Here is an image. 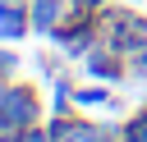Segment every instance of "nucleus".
<instances>
[{
	"label": "nucleus",
	"mask_w": 147,
	"mask_h": 142,
	"mask_svg": "<svg viewBox=\"0 0 147 142\" xmlns=\"http://www.w3.org/2000/svg\"><path fill=\"white\" fill-rule=\"evenodd\" d=\"M106 46L119 50V55H138L147 46V18L142 14H129V9H115L106 18Z\"/></svg>",
	"instance_id": "obj_1"
},
{
	"label": "nucleus",
	"mask_w": 147,
	"mask_h": 142,
	"mask_svg": "<svg viewBox=\"0 0 147 142\" xmlns=\"http://www.w3.org/2000/svg\"><path fill=\"white\" fill-rule=\"evenodd\" d=\"M51 142H115V128H101V124H87V119H55Z\"/></svg>",
	"instance_id": "obj_2"
},
{
	"label": "nucleus",
	"mask_w": 147,
	"mask_h": 142,
	"mask_svg": "<svg viewBox=\"0 0 147 142\" xmlns=\"http://www.w3.org/2000/svg\"><path fill=\"white\" fill-rule=\"evenodd\" d=\"M87 73H92V78H119V73H124V55L101 41L96 50H87Z\"/></svg>",
	"instance_id": "obj_3"
},
{
	"label": "nucleus",
	"mask_w": 147,
	"mask_h": 142,
	"mask_svg": "<svg viewBox=\"0 0 147 142\" xmlns=\"http://www.w3.org/2000/svg\"><path fill=\"white\" fill-rule=\"evenodd\" d=\"M55 41H60L64 55H87V46L96 41V27H92V18L83 27H55Z\"/></svg>",
	"instance_id": "obj_4"
},
{
	"label": "nucleus",
	"mask_w": 147,
	"mask_h": 142,
	"mask_svg": "<svg viewBox=\"0 0 147 142\" xmlns=\"http://www.w3.org/2000/svg\"><path fill=\"white\" fill-rule=\"evenodd\" d=\"M28 27H32V14H23L18 0H0V37L5 41H18Z\"/></svg>",
	"instance_id": "obj_5"
},
{
	"label": "nucleus",
	"mask_w": 147,
	"mask_h": 142,
	"mask_svg": "<svg viewBox=\"0 0 147 142\" xmlns=\"http://www.w3.org/2000/svg\"><path fill=\"white\" fill-rule=\"evenodd\" d=\"M64 9H69V0H32V27L37 32H55Z\"/></svg>",
	"instance_id": "obj_6"
},
{
	"label": "nucleus",
	"mask_w": 147,
	"mask_h": 142,
	"mask_svg": "<svg viewBox=\"0 0 147 142\" xmlns=\"http://www.w3.org/2000/svg\"><path fill=\"white\" fill-rule=\"evenodd\" d=\"M119 142H147V110H138V115L119 128Z\"/></svg>",
	"instance_id": "obj_7"
},
{
	"label": "nucleus",
	"mask_w": 147,
	"mask_h": 142,
	"mask_svg": "<svg viewBox=\"0 0 147 142\" xmlns=\"http://www.w3.org/2000/svg\"><path fill=\"white\" fill-rule=\"evenodd\" d=\"M110 96L101 92V87H83V92H74V105H106Z\"/></svg>",
	"instance_id": "obj_8"
},
{
	"label": "nucleus",
	"mask_w": 147,
	"mask_h": 142,
	"mask_svg": "<svg viewBox=\"0 0 147 142\" xmlns=\"http://www.w3.org/2000/svg\"><path fill=\"white\" fill-rule=\"evenodd\" d=\"M129 73H133V78H147V46H142L138 55H129Z\"/></svg>",
	"instance_id": "obj_9"
},
{
	"label": "nucleus",
	"mask_w": 147,
	"mask_h": 142,
	"mask_svg": "<svg viewBox=\"0 0 147 142\" xmlns=\"http://www.w3.org/2000/svg\"><path fill=\"white\" fill-rule=\"evenodd\" d=\"M18 69V55L14 50H0V73H14Z\"/></svg>",
	"instance_id": "obj_10"
},
{
	"label": "nucleus",
	"mask_w": 147,
	"mask_h": 142,
	"mask_svg": "<svg viewBox=\"0 0 147 142\" xmlns=\"http://www.w3.org/2000/svg\"><path fill=\"white\" fill-rule=\"evenodd\" d=\"M0 92H5V82H0Z\"/></svg>",
	"instance_id": "obj_11"
}]
</instances>
